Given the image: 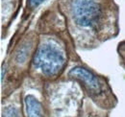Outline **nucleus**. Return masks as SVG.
Listing matches in <instances>:
<instances>
[{
  "label": "nucleus",
  "instance_id": "f257e3e1",
  "mask_svg": "<svg viewBox=\"0 0 125 117\" xmlns=\"http://www.w3.org/2000/svg\"><path fill=\"white\" fill-rule=\"evenodd\" d=\"M32 58L30 71L42 80L54 81L62 75L67 65L69 54L62 39L51 32L42 33Z\"/></svg>",
  "mask_w": 125,
  "mask_h": 117
},
{
  "label": "nucleus",
  "instance_id": "20e7f679",
  "mask_svg": "<svg viewBox=\"0 0 125 117\" xmlns=\"http://www.w3.org/2000/svg\"><path fill=\"white\" fill-rule=\"evenodd\" d=\"M1 117H25L23 103L11 101L4 104V102H2Z\"/></svg>",
  "mask_w": 125,
  "mask_h": 117
},
{
  "label": "nucleus",
  "instance_id": "f03ea898",
  "mask_svg": "<svg viewBox=\"0 0 125 117\" xmlns=\"http://www.w3.org/2000/svg\"><path fill=\"white\" fill-rule=\"evenodd\" d=\"M66 78L78 83L91 101L99 108L111 111L117 100L105 78L83 64H75L66 71Z\"/></svg>",
  "mask_w": 125,
  "mask_h": 117
},
{
  "label": "nucleus",
  "instance_id": "7ed1b4c3",
  "mask_svg": "<svg viewBox=\"0 0 125 117\" xmlns=\"http://www.w3.org/2000/svg\"><path fill=\"white\" fill-rule=\"evenodd\" d=\"M22 103L25 117H48L44 102L34 94L24 95Z\"/></svg>",
  "mask_w": 125,
  "mask_h": 117
},
{
  "label": "nucleus",
  "instance_id": "423d86ee",
  "mask_svg": "<svg viewBox=\"0 0 125 117\" xmlns=\"http://www.w3.org/2000/svg\"><path fill=\"white\" fill-rule=\"evenodd\" d=\"M44 0H28V5L31 9H34L36 7H38L40 4H42Z\"/></svg>",
  "mask_w": 125,
  "mask_h": 117
},
{
  "label": "nucleus",
  "instance_id": "39448f33",
  "mask_svg": "<svg viewBox=\"0 0 125 117\" xmlns=\"http://www.w3.org/2000/svg\"><path fill=\"white\" fill-rule=\"evenodd\" d=\"M118 54H119V57H120V59H121V62H122V64L124 65L125 67V41L119 43Z\"/></svg>",
  "mask_w": 125,
  "mask_h": 117
}]
</instances>
